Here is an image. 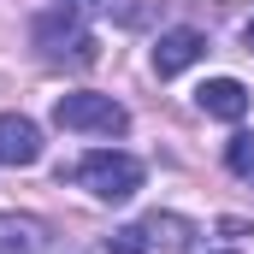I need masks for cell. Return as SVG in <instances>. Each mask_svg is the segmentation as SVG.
Segmentation results:
<instances>
[{
  "instance_id": "5b68a950",
  "label": "cell",
  "mask_w": 254,
  "mask_h": 254,
  "mask_svg": "<svg viewBox=\"0 0 254 254\" xmlns=\"http://www.w3.org/2000/svg\"><path fill=\"white\" fill-rule=\"evenodd\" d=\"M42 160V130L24 113H0V166H36Z\"/></svg>"
},
{
  "instance_id": "30bf717a",
  "label": "cell",
  "mask_w": 254,
  "mask_h": 254,
  "mask_svg": "<svg viewBox=\"0 0 254 254\" xmlns=\"http://www.w3.org/2000/svg\"><path fill=\"white\" fill-rule=\"evenodd\" d=\"M154 243H148V231L142 225H125V231H113L107 237V254H148Z\"/></svg>"
},
{
  "instance_id": "ba28073f",
  "label": "cell",
  "mask_w": 254,
  "mask_h": 254,
  "mask_svg": "<svg viewBox=\"0 0 254 254\" xmlns=\"http://www.w3.org/2000/svg\"><path fill=\"white\" fill-rule=\"evenodd\" d=\"M142 231H148V243H160V249H190L195 237H201V225H195V219H178V213H148Z\"/></svg>"
},
{
  "instance_id": "277c9868",
  "label": "cell",
  "mask_w": 254,
  "mask_h": 254,
  "mask_svg": "<svg viewBox=\"0 0 254 254\" xmlns=\"http://www.w3.org/2000/svg\"><path fill=\"white\" fill-rule=\"evenodd\" d=\"M0 254H71V243H65L48 219L0 213Z\"/></svg>"
},
{
  "instance_id": "7c38bea8",
  "label": "cell",
  "mask_w": 254,
  "mask_h": 254,
  "mask_svg": "<svg viewBox=\"0 0 254 254\" xmlns=\"http://www.w3.org/2000/svg\"><path fill=\"white\" fill-rule=\"evenodd\" d=\"M65 6H77V0H65Z\"/></svg>"
},
{
  "instance_id": "6da1fadb",
  "label": "cell",
  "mask_w": 254,
  "mask_h": 254,
  "mask_svg": "<svg viewBox=\"0 0 254 254\" xmlns=\"http://www.w3.org/2000/svg\"><path fill=\"white\" fill-rule=\"evenodd\" d=\"M71 184H83V190L95 195V201H130V195L142 190V160L136 154H119V148H95V154H83L71 172H60Z\"/></svg>"
},
{
  "instance_id": "3957f363",
  "label": "cell",
  "mask_w": 254,
  "mask_h": 254,
  "mask_svg": "<svg viewBox=\"0 0 254 254\" xmlns=\"http://www.w3.org/2000/svg\"><path fill=\"white\" fill-rule=\"evenodd\" d=\"M36 48H42V60H71V65H95V36L77 24V12L60 6V12H42L36 18Z\"/></svg>"
},
{
  "instance_id": "9c48e42d",
  "label": "cell",
  "mask_w": 254,
  "mask_h": 254,
  "mask_svg": "<svg viewBox=\"0 0 254 254\" xmlns=\"http://www.w3.org/2000/svg\"><path fill=\"white\" fill-rule=\"evenodd\" d=\"M225 166H231L243 184H254V136H249V130H237V136L225 142Z\"/></svg>"
},
{
  "instance_id": "7a4b0ae2",
  "label": "cell",
  "mask_w": 254,
  "mask_h": 254,
  "mask_svg": "<svg viewBox=\"0 0 254 254\" xmlns=\"http://www.w3.org/2000/svg\"><path fill=\"white\" fill-rule=\"evenodd\" d=\"M54 125L60 130H83V136H125L130 113L113 95H60L54 101Z\"/></svg>"
},
{
  "instance_id": "8992f818",
  "label": "cell",
  "mask_w": 254,
  "mask_h": 254,
  "mask_svg": "<svg viewBox=\"0 0 254 254\" xmlns=\"http://www.w3.org/2000/svg\"><path fill=\"white\" fill-rule=\"evenodd\" d=\"M195 107H201L207 119H225V125H237V119L249 113V89H243L237 77H207V83L195 89Z\"/></svg>"
},
{
  "instance_id": "52a82bcc",
  "label": "cell",
  "mask_w": 254,
  "mask_h": 254,
  "mask_svg": "<svg viewBox=\"0 0 254 254\" xmlns=\"http://www.w3.org/2000/svg\"><path fill=\"white\" fill-rule=\"evenodd\" d=\"M201 54H207V36H201V30H166V36L154 42V71H160V77H178V71H190Z\"/></svg>"
},
{
  "instance_id": "8fae6325",
  "label": "cell",
  "mask_w": 254,
  "mask_h": 254,
  "mask_svg": "<svg viewBox=\"0 0 254 254\" xmlns=\"http://www.w3.org/2000/svg\"><path fill=\"white\" fill-rule=\"evenodd\" d=\"M243 42H249V54H254V18H249V24H243Z\"/></svg>"
}]
</instances>
